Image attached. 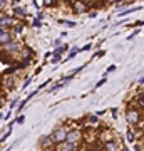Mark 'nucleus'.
<instances>
[{"instance_id":"nucleus-22","label":"nucleus","mask_w":144,"mask_h":151,"mask_svg":"<svg viewBox=\"0 0 144 151\" xmlns=\"http://www.w3.org/2000/svg\"><path fill=\"white\" fill-rule=\"evenodd\" d=\"M114 70H116V65H109L107 67V72H114Z\"/></svg>"},{"instance_id":"nucleus-15","label":"nucleus","mask_w":144,"mask_h":151,"mask_svg":"<svg viewBox=\"0 0 144 151\" xmlns=\"http://www.w3.org/2000/svg\"><path fill=\"white\" fill-rule=\"evenodd\" d=\"M87 121H89L91 124H97V123H99V121H97V116H96V114H94V116H89V118H87Z\"/></svg>"},{"instance_id":"nucleus-19","label":"nucleus","mask_w":144,"mask_h":151,"mask_svg":"<svg viewBox=\"0 0 144 151\" xmlns=\"http://www.w3.org/2000/svg\"><path fill=\"white\" fill-rule=\"evenodd\" d=\"M57 62H60V55H54L52 57V64H57Z\"/></svg>"},{"instance_id":"nucleus-3","label":"nucleus","mask_w":144,"mask_h":151,"mask_svg":"<svg viewBox=\"0 0 144 151\" xmlns=\"http://www.w3.org/2000/svg\"><path fill=\"white\" fill-rule=\"evenodd\" d=\"M80 139H82V133L77 129H70L65 134V141H70V143H75V145H79Z\"/></svg>"},{"instance_id":"nucleus-24","label":"nucleus","mask_w":144,"mask_h":151,"mask_svg":"<svg viewBox=\"0 0 144 151\" xmlns=\"http://www.w3.org/2000/svg\"><path fill=\"white\" fill-rule=\"evenodd\" d=\"M104 54H106V52H104V50H99V52H97V57H104Z\"/></svg>"},{"instance_id":"nucleus-7","label":"nucleus","mask_w":144,"mask_h":151,"mask_svg":"<svg viewBox=\"0 0 144 151\" xmlns=\"http://www.w3.org/2000/svg\"><path fill=\"white\" fill-rule=\"evenodd\" d=\"M39 146H42V148H52L54 143H52V138L50 136H44L39 139Z\"/></svg>"},{"instance_id":"nucleus-14","label":"nucleus","mask_w":144,"mask_h":151,"mask_svg":"<svg viewBox=\"0 0 144 151\" xmlns=\"http://www.w3.org/2000/svg\"><path fill=\"white\" fill-rule=\"evenodd\" d=\"M77 54H79V49H77V47H74L72 50H70V54H69V59H74V57H75Z\"/></svg>"},{"instance_id":"nucleus-5","label":"nucleus","mask_w":144,"mask_h":151,"mask_svg":"<svg viewBox=\"0 0 144 151\" xmlns=\"http://www.w3.org/2000/svg\"><path fill=\"white\" fill-rule=\"evenodd\" d=\"M14 24H15L14 17H10V15H0V25H4L5 29L12 27Z\"/></svg>"},{"instance_id":"nucleus-18","label":"nucleus","mask_w":144,"mask_h":151,"mask_svg":"<svg viewBox=\"0 0 144 151\" xmlns=\"http://www.w3.org/2000/svg\"><path fill=\"white\" fill-rule=\"evenodd\" d=\"M24 121H25V116H19V118L15 119L17 124H24Z\"/></svg>"},{"instance_id":"nucleus-11","label":"nucleus","mask_w":144,"mask_h":151,"mask_svg":"<svg viewBox=\"0 0 144 151\" xmlns=\"http://www.w3.org/2000/svg\"><path fill=\"white\" fill-rule=\"evenodd\" d=\"M74 4H75V7H74L75 12H85L87 10V7L84 5V2H74Z\"/></svg>"},{"instance_id":"nucleus-21","label":"nucleus","mask_w":144,"mask_h":151,"mask_svg":"<svg viewBox=\"0 0 144 151\" xmlns=\"http://www.w3.org/2000/svg\"><path fill=\"white\" fill-rule=\"evenodd\" d=\"M92 47V45H91V44H85V45H84V47H82V49H80V50H89V49H91Z\"/></svg>"},{"instance_id":"nucleus-17","label":"nucleus","mask_w":144,"mask_h":151,"mask_svg":"<svg viewBox=\"0 0 144 151\" xmlns=\"http://www.w3.org/2000/svg\"><path fill=\"white\" fill-rule=\"evenodd\" d=\"M106 82H107V79H106V77H102L101 81H99V82H97V84H96V87H101V86H104Z\"/></svg>"},{"instance_id":"nucleus-28","label":"nucleus","mask_w":144,"mask_h":151,"mask_svg":"<svg viewBox=\"0 0 144 151\" xmlns=\"http://www.w3.org/2000/svg\"><path fill=\"white\" fill-rule=\"evenodd\" d=\"M2 103H4V97H0V106H2Z\"/></svg>"},{"instance_id":"nucleus-10","label":"nucleus","mask_w":144,"mask_h":151,"mask_svg":"<svg viewBox=\"0 0 144 151\" xmlns=\"http://www.w3.org/2000/svg\"><path fill=\"white\" fill-rule=\"evenodd\" d=\"M14 14H15L17 17H25V15H27V10H25V9H22V7H17V5H15V9H14Z\"/></svg>"},{"instance_id":"nucleus-2","label":"nucleus","mask_w":144,"mask_h":151,"mask_svg":"<svg viewBox=\"0 0 144 151\" xmlns=\"http://www.w3.org/2000/svg\"><path fill=\"white\" fill-rule=\"evenodd\" d=\"M126 119H128V123L131 124V126H136L138 121L141 119V109H139V111L136 108L128 109V113H126Z\"/></svg>"},{"instance_id":"nucleus-6","label":"nucleus","mask_w":144,"mask_h":151,"mask_svg":"<svg viewBox=\"0 0 144 151\" xmlns=\"http://www.w3.org/2000/svg\"><path fill=\"white\" fill-rule=\"evenodd\" d=\"M59 146V150L60 151H72V150H77V146L79 145H75V143H70V141H62Z\"/></svg>"},{"instance_id":"nucleus-25","label":"nucleus","mask_w":144,"mask_h":151,"mask_svg":"<svg viewBox=\"0 0 144 151\" xmlns=\"http://www.w3.org/2000/svg\"><path fill=\"white\" fill-rule=\"evenodd\" d=\"M7 2H9V0H0V9H2V7H5Z\"/></svg>"},{"instance_id":"nucleus-26","label":"nucleus","mask_w":144,"mask_h":151,"mask_svg":"<svg viewBox=\"0 0 144 151\" xmlns=\"http://www.w3.org/2000/svg\"><path fill=\"white\" fill-rule=\"evenodd\" d=\"M5 30H7V29L4 27V25H0V34H2V32H5Z\"/></svg>"},{"instance_id":"nucleus-4","label":"nucleus","mask_w":144,"mask_h":151,"mask_svg":"<svg viewBox=\"0 0 144 151\" xmlns=\"http://www.w3.org/2000/svg\"><path fill=\"white\" fill-rule=\"evenodd\" d=\"M19 49H20V45H19V42H15L14 39H12V40H9V42L4 45V50L10 52V54H14V52L17 54V50H19Z\"/></svg>"},{"instance_id":"nucleus-13","label":"nucleus","mask_w":144,"mask_h":151,"mask_svg":"<svg viewBox=\"0 0 144 151\" xmlns=\"http://www.w3.org/2000/svg\"><path fill=\"white\" fill-rule=\"evenodd\" d=\"M128 141H131V143L136 141V134L133 133V129H129V133H128Z\"/></svg>"},{"instance_id":"nucleus-1","label":"nucleus","mask_w":144,"mask_h":151,"mask_svg":"<svg viewBox=\"0 0 144 151\" xmlns=\"http://www.w3.org/2000/svg\"><path fill=\"white\" fill-rule=\"evenodd\" d=\"M65 134H67V129H65V128H57V129L54 131L52 134H50L54 146H57V145H60L62 141H65Z\"/></svg>"},{"instance_id":"nucleus-23","label":"nucleus","mask_w":144,"mask_h":151,"mask_svg":"<svg viewBox=\"0 0 144 151\" xmlns=\"http://www.w3.org/2000/svg\"><path fill=\"white\" fill-rule=\"evenodd\" d=\"M32 25H34V27H40V22H39V19L32 22Z\"/></svg>"},{"instance_id":"nucleus-20","label":"nucleus","mask_w":144,"mask_h":151,"mask_svg":"<svg viewBox=\"0 0 144 151\" xmlns=\"http://www.w3.org/2000/svg\"><path fill=\"white\" fill-rule=\"evenodd\" d=\"M44 4H45L47 7H52L54 5V0H44Z\"/></svg>"},{"instance_id":"nucleus-27","label":"nucleus","mask_w":144,"mask_h":151,"mask_svg":"<svg viewBox=\"0 0 144 151\" xmlns=\"http://www.w3.org/2000/svg\"><path fill=\"white\" fill-rule=\"evenodd\" d=\"M109 2H111V4H116V2H119V0H109Z\"/></svg>"},{"instance_id":"nucleus-12","label":"nucleus","mask_w":144,"mask_h":151,"mask_svg":"<svg viewBox=\"0 0 144 151\" xmlns=\"http://www.w3.org/2000/svg\"><path fill=\"white\" fill-rule=\"evenodd\" d=\"M12 29H14V32H15V34H22L24 25H20V24H19V25H17V24H14V25H12Z\"/></svg>"},{"instance_id":"nucleus-8","label":"nucleus","mask_w":144,"mask_h":151,"mask_svg":"<svg viewBox=\"0 0 144 151\" xmlns=\"http://www.w3.org/2000/svg\"><path fill=\"white\" fill-rule=\"evenodd\" d=\"M9 40H12V34L9 32V30H5V32L0 34V47H4Z\"/></svg>"},{"instance_id":"nucleus-29","label":"nucleus","mask_w":144,"mask_h":151,"mask_svg":"<svg viewBox=\"0 0 144 151\" xmlns=\"http://www.w3.org/2000/svg\"><path fill=\"white\" fill-rule=\"evenodd\" d=\"M19 2H20V0H14V4H19Z\"/></svg>"},{"instance_id":"nucleus-16","label":"nucleus","mask_w":144,"mask_h":151,"mask_svg":"<svg viewBox=\"0 0 144 151\" xmlns=\"http://www.w3.org/2000/svg\"><path fill=\"white\" fill-rule=\"evenodd\" d=\"M15 70H17V65H12V67H9V69H7L5 70V72H4V74H14V72H15Z\"/></svg>"},{"instance_id":"nucleus-9","label":"nucleus","mask_w":144,"mask_h":151,"mask_svg":"<svg viewBox=\"0 0 144 151\" xmlns=\"http://www.w3.org/2000/svg\"><path fill=\"white\" fill-rule=\"evenodd\" d=\"M104 150L116 151V150H119V145H117V143H114L112 139H109V141H106V143H104Z\"/></svg>"}]
</instances>
